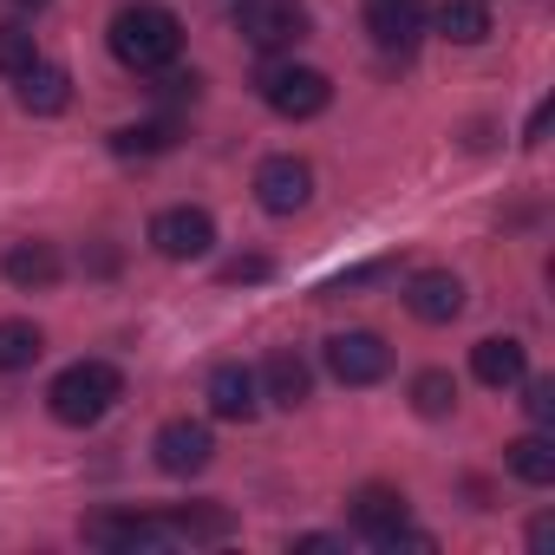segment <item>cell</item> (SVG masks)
Returning a JSON list of instances; mask_svg holds the SVG:
<instances>
[{
    "label": "cell",
    "instance_id": "obj_8",
    "mask_svg": "<svg viewBox=\"0 0 555 555\" xmlns=\"http://www.w3.org/2000/svg\"><path fill=\"white\" fill-rule=\"evenodd\" d=\"M151 457H157L164 477H196V470H209L216 438H209V425H196V418H170V425L151 438Z\"/></svg>",
    "mask_w": 555,
    "mask_h": 555
},
{
    "label": "cell",
    "instance_id": "obj_24",
    "mask_svg": "<svg viewBox=\"0 0 555 555\" xmlns=\"http://www.w3.org/2000/svg\"><path fill=\"white\" fill-rule=\"evenodd\" d=\"M34 60H40V53H34V34L8 21V27H0V79H21Z\"/></svg>",
    "mask_w": 555,
    "mask_h": 555
},
{
    "label": "cell",
    "instance_id": "obj_23",
    "mask_svg": "<svg viewBox=\"0 0 555 555\" xmlns=\"http://www.w3.org/2000/svg\"><path fill=\"white\" fill-rule=\"evenodd\" d=\"M412 405H418V418H451V412H457V379L438 373V366L418 373V379H412Z\"/></svg>",
    "mask_w": 555,
    "mask_h": 555
},
{
    "label": "cell",
    "instance_id": "obj_26",
    "mask_svg": "<svg viewBox=\"0 0 555 555\" xmlns=\"http://www.w3.org/2000/svg\"><path fill=\"white\" fill-rule=\"evenodd\" d=\"M522 379H529V373H522ZM522 405H529L535 425H555V379H529V399H522Z\"/></svg>",
    "mask_w": 555,
    "mask_h": 555
},
{
    "label": "cell",
    "instance_id": "obj_18",
    "mask_svg": "<svg viewBox=\"0 0 555 555\" xmlns=\"http://www.w3.org/2000/svg\"><path fill=\"white\" fill-rule=\"evenodd\" d=\"M503 464H509V477L529 483V490H548V483H555V444H548L542 431L509 438V444H503Z\"/></svg>",
    "mask_w": 555,
    "mask_h": 555
},
{
    "label": "cell",
    "instance_id": "obj_29",
    "mask_svg": "<svg viewBox=\"0 0 555 555\" xmlns=\"http://www.w3.org/2000/svg\"><path fill=\"white\" fill-rule=\"evenodd\" d=\"M548 542H555V516H535L529 522V548H548Z\"/></svg>",
    "mask_w": 555,
    "mask_h": 555
},
{
    "label": "cell",
    "instance_id": "obj_11",
    "mask_svg": "<svg viewBox=\"0 0 555 555\" xmlns=\"http://www.w3.org/2000/svg\"><path fill=\"white\" fill-rule=\"evenodd\" d=\"M405 308H412V321H425V327H451L457 314H464V282L451 268H418L412 282H405Z\"/></svg>",
    "mask_w": 555,
    "mask_h": 555
},
{
    "label": "cell",
    "instance_id": "obj_5",
    "mask_svg": "<svg viewBox=\"0 0 555 555\" xmlns=\"http://www.w3.org/2000/svg\"><path fill=\"white\" fill-rule=\"evenodd\" d=\"M86 542L92 548H112V555H138V548H170V522L164 516H144V509H99L86 516Z\"/></svg>",
    "mask_w": 555,
    "mask_h": 555
},
{
    "label": "cell",
    "instance_id": "obj_30",
    "mask_svg": "<svg viewBox=\"0 0 555 555\" xmlns=\"http://www.w3.org/2000/svg\"><path fill=\"white\" fill-rule=\"evenodd\" d=\"M295 548H301V555H334L340 542H334V535H295Z\"/></svg>",
    "mask_w": 555,
    "mask_h": 555
},
{
    "label": "cell",
    "instance_id": "obj_20",
    "mask_svg": "<svg viewBox=\"0 0 555 555\" xmlns=\"http://www.w3.org/2000/svg\"><path fill=\"white\" fill-rule=\"evenodd\" d=\"M438 34L451 47H477L490 34V0H444V8H438Z\"/></svg>",
    "mask_w": 555,
    "mask_h": 555
},
{
    "label": "cell",
    "instance_id": "obj_32",
    "mask_svg": "<svg viewBox=\"0 0 555 555\" xmlns=\"http://www.w3.org/2000/svg\"><path fill=\"white\" fill-rule=\"evenodd\" d=\"M8 8H14V14H40V8H47V0H8Z\"/></svg>",
    "mask_w": 555,
    "mask_h": 555
},
{
    "label": "cell",
    "instance_id": "obj_31",
    "mask_svg": "<svg viewBox=\"0 0 555 555\" xmlns=\"http://www.w3.org/2000/svg\"><path fill=\"white\" fill-rule=\"evenodd\" d=\"M542 131H548V105H535V112H529V131H522V144H542Z\"/></svg>",
    "mask_w": 555,
    "mask_h": 555
},
{
    "label": "cell",
    "instance_id": "obj_17",
    "mask_svg": "<svg viewBox=\"0 0 555 555\" xmlns=\"http://www.w3.org/2000/svg\"><path fill=\"white\" fill-rule=\"evenodd\" d=\"M21 105H27L34 118H60V112L73 105V79H66L60 66H40V60H34V66L21 73Z\"/></svg>",
    "mask_w": 555,
    "mask_h": 555
},
{
    "label": "cell",
    "instance_id": "obj_21",
    "mask_svg": "<svg viewBox=\"0 0 555 555\" xmlns=\"http://www.w3.org/2000/svg\"><path fill=\"white\" fill-rule=\"evenodd\" d=\"M177 118H144V125H125V131H112V151L118 157H157V151H170L177 144Z\"/></svg>",
    "mask_w": 555,
    "mask_h": 555
},
{
    "label": "cell",
    "instance_id": "obj_15",
    "mask_svg": "<svg viewBox=\"0 0 555 555\" xmlns=\"http://www.w3.org/2000/svg\"><path fill=\"white\" fill-rule=\"evenodd\" d=\"M470 373H477L490 392H509V386H522V373H529V353H522V340L496 334V340H477V347H470Z\"/></svg>",
    "mask_w": 555,
    "mask_h": 555
},
{
    "label": "cell",
    "instance_id": "obj_7",
    "mask_svg": "<svg viewBox=\"0 0 555 555\" xmlns=\"http://www.w3.org/2000/svg\"><path fill=\"white\" fill-rule=\"evenodd\" d=\"M151 248H157L164 261H196V255H209V248H216L209 209H196V203L157 209V216H151Z\"/></svg>",
    "mask_w": 555,
    "mask_h": 555
},
{
    "label": "cell",
    "instance_id": "obj_12",
    "mask_svg": "<svg viewBox=\"0 0 555 555\" xmlns=\"http://www.w3.org/2000/svg\"><path fill=\"white\" fill-rule=\"evenodd\" d=\"M347 522H353L366 542H379L386 529L412 522V509H405V490H392V483H360V490L347 496Z\"/></svg>",
    "mask_w": 555,
    "mask_h": 555
},
{
    "label": "cell",
    "instance_id": "obj_25",
    "mask_svg": "<svg viewBox=\"0 0 555 555\" xmlns=\"http://www.w3.org/2000/svg\"><path fill=\"white\" fill-rule=\"evenodd\" d=\"M222 282H229V288H242V282H268V255H235V261H222Z\"/></svg>",
    "mask_w": 555,
    "mask_h": 555
},
{
    "label": "cell",
    "instance_id": "obj_27",
    "mask_svg": "<svg viewBox=\"0 0 555 555\" xmlns=\"http://www.w3.org/2000/svg\"><path fill=\"white\" fill-rule=\"evenodd\" d=\"M379 274H392V261H366V268H353V274H340V282H334L327 295H347V288H366V282H379Z\"/></svg>",
    "mask_w": 555,
    "mask_h": 555
},
{
    "label": "cell",
    "instance_id": "obj_1",
    "mask_svg": "<svg viewBox=\"0 0 555 555\" xmlns=\"http://www.w3.org/2000/svg\"><path fill=\"white\" fill-rule=\"evenodd\" d=\"M125 399V373L112 366V360H73L53 386H47V405H53V418L60 425H99L112 405Z\"/></svg>",
    "mask_w": 555,
    "mask_h": 555
},
{
    "label": "cell",
    "instance_id": "obj_10",
    "mask_svg": "<svg viewBox=\"0 0 555 555\" xmlns=\"http://www.w3.org/2000/svg\"><path fill=\"white\" fill-rule=\"evenodd\" d=\"M431 14H425V0H366V34L379 53H412L425 40Z\"/></svg>",
    "mask_w": 555,
    "mask_h": 555
},
{
    "label": "cell",
    "instance_id": "obj_19",
    "mask_svg": "<svg viewBox=\"0 0 555 555\" xmlns=\"http://www.w3.org/2000/svg\"><path fill=\"white\" fill-rule=\"evenodd\" d=\"M164 522H170V535H177V542H222V535L235 529V516H229V509H216V503H183V509H170Z\"/></svg>",
    "mask_w": 555,
    "mask_h": 555
},
{
    "label": "cell",
    "instance_id": "obj_13",
    "mask_svg": "<svg viewBox=\"0 0 555 555\" xmlns=\"http://www.w3.org/2000/svg\"><path fill=\"white\" fill-rule=\"evenodd\" d=\"M209 412L229 418V425H248L261 412V379L248 366H216L209 373Z\"/></svg>",
    "mask_w": 555,
    "mask_h": 555
},
{
    "label": "cell",
    "instance_id": "obj_2",
    "mask_svg": "<svg viewBox=\"0 0 555 555\" xmlns=\"http://www.w3.org/2000/svg\"><path fill=\"white\" fill-rule=\"evenodd\" d=\"M112 53H118V66H131V73H164V66L183 53V21L164 14V8H125V14L112 21Z\"/></svg>",
    "mask_w": 555,
    "mask_h": 555
},
{
    "label": "cell",
    "instance_id": "obj_22",
    "mask_svg": "<svg viewBox=\"0 0 555 555\" xmlns=\"http://www.w3.org/2000/svg\"><path fill=\"white\" fill-rule=\"evenodd\" d=\"M40 353H47V340L34 321H0V373H27Z\"/></svg>",
    "mask_w": 555,
    "mask_h": 555
},
{
    "label": "cell",
    "instance_id": "obj_14",
    "mask_svg": "<svg viewBox=\"0 0 555 555\" xmlns=\"http://www.w3.org/2000/svg\"><path fill=\"white\" fill-rule=\"evenodd\" d=\"M0 274H8L21 295H47L60 282V248L53 242H14L8 255H0Z\"/></svg>",
    "mask_w": 555,
    "mask_h": 555
},
{
    "label": "cell",
    "instance_id": "obj_28",
    "mask_svg": "<svg viewBox=\"0 0 555 555\" xmlns=\"http://www.w3.org/2000/svg\"><path fill=\"white\" fill-rule=\"evenodd\" d=\"M196 86H203L196 73H170V79H157V99H177L183 105V99H196Z\"/></svg>",
    "mask_w": 555,
    "mask_h": 555
},
{
    "label": "cell",
    "instance_id": "obj_4",
    "mask_svg": "<svg viewBox=\"0 0 555 555\" xmlns=\"http://www.w3.org/2000/svg\"><path fill=\"white\" fill-rule=\"evenodd\" d=\"M235 34L255 53H282L308 34V8L301 0H235Z\"/></svg>",
    "mask_w": 555,
    "mask_h": 555
},
{
    "label": "cell",
    "instance_id": "obj_6",
    "mask_svg": "<svg viewBox=\"0 0 555 555\" xmlns=\"http://www.w3.org/2000/svg\"><path fill=\"white\" fill-rule=\"evenodd\" d=\"M327 373H334L340 386H379V379L392 373V347H386L373 327H347V334L327 340Z\"/></svg>",
    "mask_w": 555,
    "mask_h": 555
},
{
    "label": "cell",
    "instance_id": "obj_9",
    "mask_svg": "<svg viewBox=\"0 0 555 555\" xmlns=\"http://www.w3.org/2000/svg\"><path fill=\"white\" fill-rule=\"evenodd\" d=\"M308 196H314L308 157H268V164L255 170V203H261L268 216H295V209H308Z\"/></svg>",
    "mask_w": 555,
    "mask_h": 555
},
{
    "label": "cell",
    "instance_id": "obj_3",
    "mask_svg": "<svg viewBox=\"0 0 555 555\" xmlns=\"http://www.w3.org/2000/svg\"><path fill=\"white\" fill-rule=\"evenodd\" d=\"M255 92H261L268 112H282V118H321L334 105V79L321 66H261Z\"/></svg>",
    "mask_w": 555,
    "mask_h": 555
},
{
    "label": "cell",
    "instance_id": "obj_16",
    "mask_svg": "<svg viewBox=\"0 0 555 555\" xmlns=\"http://www.w3.org/2000/svg\"><path fill=\"white\" fill-rule=\"evenodd\" d=\"M261 392L274 399V405H308V392H314V373H308V360L295 353V347H274L268 353V366H261Z\"/></svg>",
    "mask_w": 555,
    "mask_h": 555
}]
</instances>
